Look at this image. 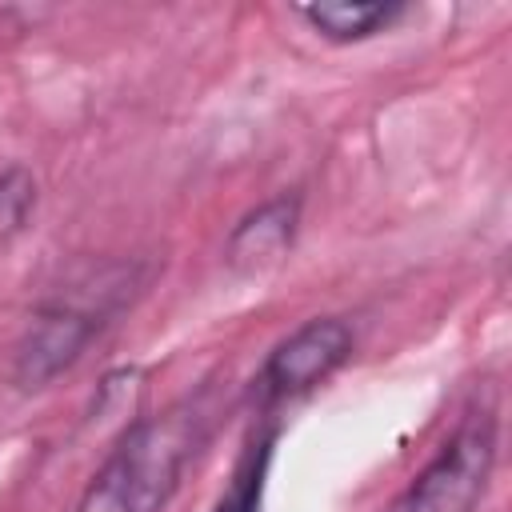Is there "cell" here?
Wrapping results in <instances>:
<instances>
[{
  "instance_id": "cell-1",
  "label": "cell",
  "mask_w": 512,
  "mask_h": 512,
  "mask_svg": "<svg viewBox=\"0 0 512 512\" xmlns=\"http://www.w3.org/2000/svg\"><path fill=\"white\" fill-rule=\"evenodd\" d=\"M208 428L212 412L204 396L180 400L160 416L132 420L84 488L76 512H160Z\"/></svg>"
},
{
  "instance_id": "cell-2",
  "label": "cell",
  "mask_w": 512,
  "mask_h": 512,
  "mask_svg": "<svg viewBox=\"0 0 512 512\" xmlns=\"http://www.w3.org/2000/svg\"><path fill=\"white\" fill-rule=\"evenodd\" d=\"M140 264H88L68 284H60L32 316L16 344L12 384L20 392H40L60 372H68L84 348L104 332V324L136 296Z\"/></svg>"
},
{
  "instance_id": "cell-3",
  "label": "cell",
  "mask_w": 512,
  "mask_h": 512,
  "mask_svg": "<svg viewBox=\"0 0 512 512\" xmlns=\"http://www.w3.org/2000/svg\"><path fill=\"white\" fill-rule=\"evenodd\" d=\"M496 464V412L472 408L388 512H472Z\"/></svg>"
},
{
  "instance_id": "cell-4",
  "label": "cell",
  "mask_w": 512,
  "mask_h": 512,
  "mask_svg": "<svg viewBox=\"0 0 512 512\" xmlns=\"http://www.w3.org/2000/svg\"><path fill=\"white\" fill-rule=\"evenodd\" d=\"M348 356H352V328L340 316H316L264 356L248 392L256 408H276L324 384Z\"/></svg>"
},
{
  "instance_id": "cell-5",
  "label": "cell",
  "mask_w": 512,
  "mask_h": 512,
  "mask_svg": "<svg viewBox=\"0 0 512 512\" xmlns=\"http://www.w3.org/2000/svg\"><path fill=\"white\" fill-rule=\"evenodd\" d=\"M296 224H300V196L296 192H280V196L264 200L228 232L224 264L232 272H260V268L276 264L292 248Z\"/></svg>"
},
{
  "instance_id": "cell-6",
  "label": "cell",
  "mask_w": 512,
  "mask_h": 512,
  "mask_svg": "<svg viewBox=\"0 0 512 512\" xmlns=\"http://www.w3.org/2000/svg\"><path fill=\"white\" fill-rule=\"evenodd\" d=\"M308 28L332 44H356V40H368L384 28H392L408 8L404 4H392V0H340V4H300L296 8Z\"/></svg>"
},
{
  "instance_id": "cell-7",
  "label": "cell",
  "mask_w": 512,
  "mask_h": 512,
  "mask_svg": "<svg viewBox=\"0 0 512 512\" xmlns=\"http://www.w3.org/2000/svg\"><path fill=\"white\" fill-rule=\"evenodd\" d=\"M272 448H276V428H264L260 436L248 440V448L240 452V460L232 468V480L220 492L212 512H260L268 468H272Z\"/></svg>"
},
{
  "instance_id": "cell-8",
  "label": "cell",
  "mask_w": 512,
  "mask_h": 512,
  "mask_svg": "<svg viewBox=\"0 0 512 512\" xmlns=\"http://www.w3.org/2000/svg\"><path fill=\"white\" fill-rule=\"evenodd\" d=\"M36 208V180L28 168L0 172V244H8Z\"/></svg>"
}]
</instances>
